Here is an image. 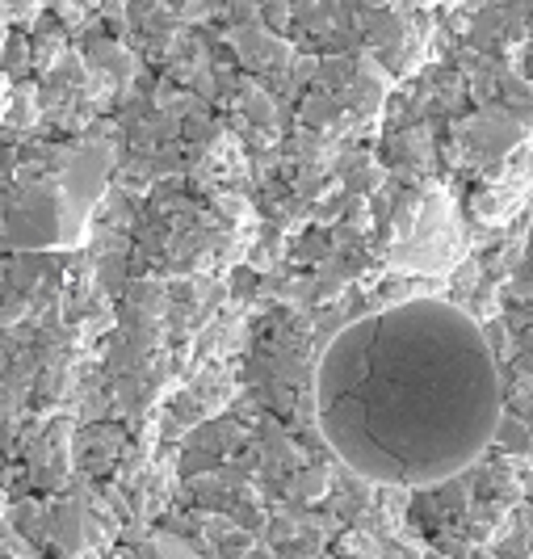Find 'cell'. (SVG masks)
<instances>
[{"instance_id":"1","label":"cell","mask_w":533,"mask_h":559,"mask_svg":"<svg viewBox=\"0 0 533 559\" xmlns=\"http://www.w3.org/2000/svg\"><path fill=\"white\" fill-rule=\"evenodd\" d=\"M332 450L378 484L424 488L471 467L500 429V366L479 324L408 299L349 324L315 370Z\"/></svg>"}]
</instances>
